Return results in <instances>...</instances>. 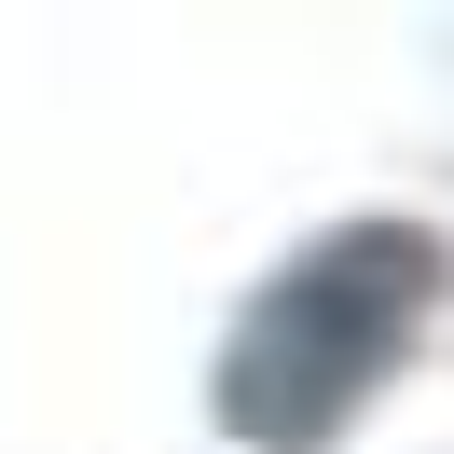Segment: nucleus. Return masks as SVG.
<instances>
[{
  "instance_id": "f257e3e1",
  "label": "nucleus",
  "mask_w": 454,
  "mask_h": 454,
  "mask_svg": "<svg viewBox=\"0 0 454 454\" xmlns=\"http://www.w3.org/2000/svg\"><path fill=\"white\" fill-rule=\"evenodd\" d=\"M427 303V234L413 221H372V234H317L221 344V427L262 454H317L344 413L372 399V372L399 358Z\"/></svg>"
}]
</instances>
